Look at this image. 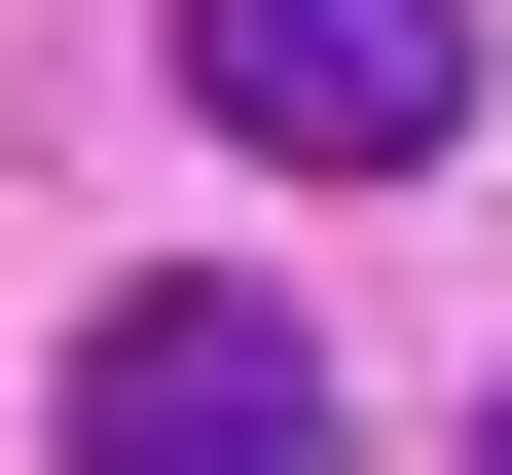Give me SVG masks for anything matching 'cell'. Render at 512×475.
Returning a JSON list of instances; mask_svg holds the SVG:
<instances>
[{
  "mask_svg": "<svg viewBox=\"0 0 512 475\" xmlns=\"http://www.w3.org/2000/svg\"><path fill=\"white\" fill-rule=\"evenodd\" d=\"M37 475H330L293 293H110V329H74V402H37Z\"/></svg>",
  "mask_w": 512,
  "mask_h": 475,
  "instance_id": "cell-1",
  "label": "cell"
},
{
  "mask_svg": "<svg viewBox=\"0 0 512 475\" xmlns=\"http://www.w3.org/2000/svg\"><path fill=\"white\" fill-rule=\"evenodd\" d=\"M183 110L293 147V183H403L439 110H476V37H439V0H183Z\"/></svg>",
  "mask_w": 512,
  "mask_h": 475,
  "instance_id": "cell-2",
  "label": "cell"
},
{
  "mask_svg": "<svg viewBox=\"0 0 512 475\" xmlns=\"http://www.w3.org/2000/svg\"><path fill=\"white\" fill-rule=\"evenodd\" d=\"M476 475H512V402H476Z\"/></svg>",
  "mask_w": 512,
  "mask_h": 475,
  "instance_id": "cell-3",
  "label": "cell"
}]
</instances>
